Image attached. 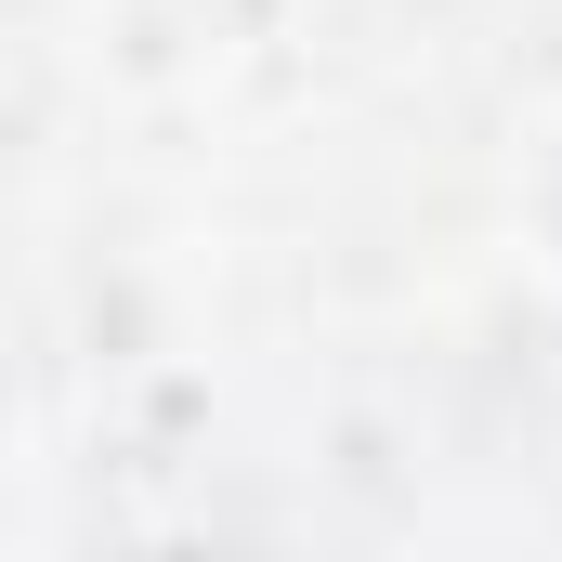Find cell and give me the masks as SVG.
<instances>
[{
  "mask_svg": "<svg viewBox=\"0 0 562 562\" xmlns=\"http://www.w3.org/2000/svg\"><path fill=\"white\" fill-rule=\"evenodd\" d=\"M510 236H524V262L562 288V105L537 119V144H524V170H510Z\"/></svg>",
  "mask_w": 562,
  "mask_h": 562,
  "instance_id": "6da1fadb",
  "label": "cell"
}]
</instances>
